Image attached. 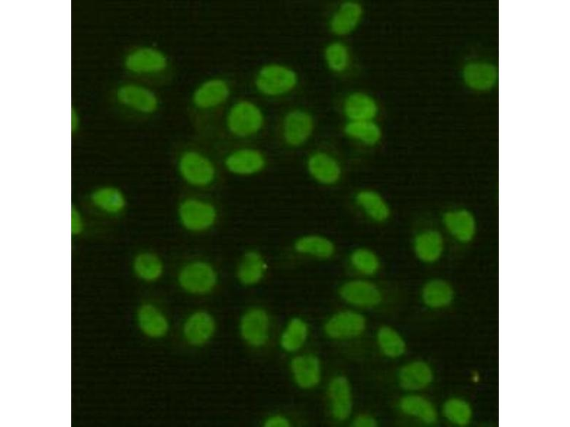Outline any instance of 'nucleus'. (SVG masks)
I'll use <instances>...</instances> for the list:
<instances>
[{
    "mask_svg": "<svg viewBox=\"0 0 570 427\" xmlns=\"http://www.w3.org/2000/svg\"><path fill=\"white\" fill-rule=\"evenodd\" d=\"M445 235L459 245L472 243L478 233V222L475 214L463 206L446 209L441 215Z\"/></svg>",
    "mask_w": 570,
    "mask_h": 427,
    "instance_id": "nucleus-1",
    "label": "nucleus"
},
{
    "mask_svg": "<svg viewBox=\"0 0 570 427\" xmlns=\"http://www.w3.org/2000/svg\"><path fill=\"white\" fill-rule=\"evenodd\" d=\"M264 121L261 110L249 100H240L232 105L226 118L229 132L239 138L256 135L261 130Z\"/></svg>",
    "mask_w": 570,
    "mask_h": 427,
    "instance_id": "nucleus-2",
    "label": "nucleus"
},
{
    "mask_svg": "<svg viewBox=\"0 0 570 427\" xmlns=\"http://www.w3.org/2000/svg\"><path fill=\"white\" fill-rule=\"evenodd\" d=\"M297 83L296 73L286 65L277 63L263 66L255 78L256 90L268 97H278L289 93Z\"/></svg>",
    "mask_w": 570,
    "mask_h": 427,
    "instance_id": "nucleus-3",
    "label": "nucleus"
},
{
    "mask_svg": "<svg viewBox=\"0 0 570 427\" xmlns=\"http://www.w3.org/2000/svg\"><path fill=\"white\" fill-rule=\"evenodd\" d=\"M177 213L181 225L192 233L209 230L217 218V210L213 204L195 197L184 199L179 205Z\"/></svg>",
    "mask_w": 570,
    "mask_h": 427,
    "instance_id": "nucleus-4",
    "label": "nucleus"
},
{
    "mask_svg": "<svg viewBox=\"0 0 570 427\" xmlns=\"http://www.w3.org/2000/svg\"><path fill=\"white\" fill-rule=\"evenodd\" d=\"M177 167L182 179L195 187H207L214 182L216 177V168L213 162L207 156L195 150L182 152Z\"/></svg>",
    "mask_w": 570,
    "mask_h": 427,
    "instance_id": "nucleus-5",
    "label": "nucleus"
},
{
    "mask_svg": "<svg viewBox=\"0 0 570 427\" xmlns=\"http://www.w3.org/2000/svg\"><path fill=\"white\" fill-rule=\"evenodd\" d=\"M178 283L186 292L204 295L211 292L217 283V273L208 262L197 260L186 263L180 270Z\"/></svg>",
    "mask_w": 570,
    "mask_h": 427,
    "instance_id": "nucleus-6",
    "label": "nucleus"
},
{
    "mask_svg": "<svg viewBox=\"0 0 570 427\" xmlns=\"http://www.w3.org/2000/svg\"><path fill=\"white\" fill-rule=\"evenodd\" d=\"M415 257L421 262L432 264L439 261L446 250L444 232L437 228L427 227L418 231L412 241Z\"/></svg>",
    "mask_w": 570,
    "mask_h": 427,
    "instance_id": "nucleus-7",
    "label": "nucleus"
},
{
    "mask_svg": "<svg viewBox=\"0 0 570 427\" xmlns=\"http://www.w3.org/2000/svg\"><path fill=\"white\" fill-rule=\"evenodd\" d=\"M168 62L165 55L151 47H140L130 51L124 60L127 70L138 75H155L163 72Z\"/></svg>",
    "mask_w": 570,
    "mask_h": 427,
    "instance_id": "nucleus-8",
    "label": "nucleus"
},
{
    "mask_svg": "<svg viewBox=\"0 0 570 427\" xmlns=\"http://www.w3.org/2000/svg\"><path fill=\"white\" fill-rule=\"evenodd\" d=\"M115 97L120 105L141 114L153 113L159 105L158 98L154 92L136 83L120 85L116 90Z\"/></svg>",
    "mask_w": 570,
    "mask_h": 427,
    "instance_id": "nucleus-9",
    "label": "nucleus"
},
{
    "mask_svg": "<svg viewBox=\"0 0 570 427\" xmlns=\"http://www.w3.org/2000/svg\"><path fill=\"white\" fill-rule=\"evenodd\" d=\"M313 130V117L305 110H293L284 117L282 136L289 146L296 147L304 144L311 137Z\"/></svg>",
    "mask_w": 570,
    "mask_h": 427,
    "instance_id": "nucleus-10",
    "label": "nucleus"
},
{
    "mask_svg": "<svg viewBox=\"0 0 570 427\" xmlns=\"http://www.w3.org/2000/svg\"><path fill=\"white\" fill-rule=\"evenodd\" d=\"M88 199L94 209L108 216L120 215L128 206L125 193L113 185H100L95 187L90 193Z\"/></svg>",
    "mask_w": 570,
    "mask_h": 427,
    "instance_id": "nucleus-11",
    "label": "nucleus"
},
{
    "mask_svg": "<svg viewBox=\"0 0 570 427\" xmlns=\"http://www.w3.org/2000/svg\"><path fill=\"white\" fill-rule=\"evenodd\" d=\"M306 168L311 178L324 186L337 184L342 176V168L339 162L325 152L312 153L307 159Z\"/></svg>",
    "mask_w": 570,
    "mask_h": 427,
    "instance_id": "nucleus-12",
    "label": "nucleus"
},
{
    "mask_svg": "<svg viewBox=\"0 0 570 427\" xmlns=\"http://www.w3.org/2000/svg\"><path fill=\"white\" fill-rule=\"evenodd\" d=\"M269 316L263 309H250L242 316L240 333L249 345L259 347L265 344L269 338Z\"/></svg>",
    "mask_w": 570,
    "mask_h": 427,
    "instance_id": "nucleus-13",
    "label": "nucleus"
},
{
    "mask_svg": "<svg viewBox=\"0 0 570 427\" xmlns=\"http://www.w3.org/2000/svg\"><path fill=\"white\" fill-rule=\"evenodd\" d=\"M224 165L229 172L235 175L252 176L264 169L266 159L256 149L240 148L227 155Z\"/></svg>",
    "mask_w": 570,
    "mask_h": 427,
    "instance_id": "nucleus-14",
    "label": "nucleus"
},
{
    "mask_svg": "<svg viewBox=\"0 0 570 427\" xmlns=\"http://www.w3.org/2000/svg\"><path fill=\"white\" fill-rule=\"evenodd\" d=\"M229 95L230 88L225 80L211 78L197 88L192 95V102L200 110H210L223 104Z\"/></svg>",
    "mask_w": 570,
    "mask_h": 427,
    "instance_id": "nucleus-15",
    "label": "nucleus"
},
{
    "mask_svg": "<svg viewBox=\"0 0 570 427\" xmlns=\"http://www.w3.org/2000/svg\"><path fill=\"white\" fill-rule=\"evenodd\" d=\"M340 295L346 302L360 307L377 305L381 300V293L373 283L361 279L345 283L340 288Z\"/></svg>",
    "mask_w": 570,
    "mask_h": 427,
    "instance_id": "nucleus-16",
    "label": "nucleus"
},
{
    "mask_svg": "<svg viewBox=\"0 0 570 427\" xmlns=\"http://www.w3.org/2000/svg\"><path fill=\"white\" fill-rule=\"evenodd\" d=\"M366 327L363 316L353 311H344L333 316L326 324V333L333 339H346L361 334Z\"/></svg>",
    "mask_w": 570,
    "mask_h": 427,
    "instance_id": "nucleus-17",
    "label": "nucleus"
},
{
    "mask_svg": "<svg viewBox=\"0 0 570 427\" xmlns=\"http://www.w3.org/2000/svg\"><path fill=\"white\" fill-rule=\"evenodd\" d=\"M354 201L359 209L370 221L384 223L390 216V209L385 199L376 191L363 189L356 193Z\"/></svg>",
    "mask_w": 570,
    "mask_h": 427,
    "instance_id": "nucleus-18",
    "label": "nucleus"
},
{
    "mask_svg": "<svg viewBox=\"0 0 570 427\" xmlns=\"http://www.w3.org/2000/svg\"><path fill=\"white\" fill-rule=\"evenodd\" d=\"M215 328L213 317L204 311L192 314L183 326V334L186 341L193 346L205 344L212 336Z\"/></svg>",
    "mask_w": 570,
    "mask_h": 427,
    "instance_id": "nucleus-19",
    "label": "nucleus"
},
{
    "mask_svg": "<svg viewBox=\"0 0 570 427\" xmlns=\"http://www.w3.org/2000/svg\"><path fill=\"white\" fill-rule=\"evenodd\" d=\"M363 13V7L358 2L355 1L343 2L331 18V31L338 36L349 34L359 24Z\"/></svg>",
    "mask_w": 570,
    "mask_h": 427,
    "instance_id": "nucleus-20",
    "label": "nucleus"
},
{
    "mask_svg": "<svg viewBox=\"0 0 570 427\" xmlns=\"http://www.w3.org/2000/svg\"><path fill=\"white\" fill-rule=\"evenodd\" d=\"M136 319L141 332L150 338H160L165 336L169 328L168 321L165 315L155 305L144 303L137 311Z\"/></svg>",
    "mask_w": 570,
    "mask_h": 427,
    "instance_id": "nucleus-21",
    "label": "nucleus"
},
{
    "mask_svg": "<svg viewBox=\"0 0 570 427\" xmlns=\"http://www.w3.org/2000/svg\"><path fill=\"white\" fill-rule=\"evenodd\" d=\"M343 112L349 121L373 120L378 112V106L369 95L353 92L346 97Z\"/></svg>",
    "mask_w": 570,
    "mask_h": 427,
    "instance_id": "nucleus-22",
    "label": "nucleus"
},
{
    "mask_svg": "<svg viewBox=\"0 0 570 427\" xmlns=\"http://www.w3.org/2000/svg\"><path fill=\"white\" fill-rule=\"evenodd\" d=\"M328 394L331 412L338 421L346 419L352 409V399L349 383L344 376L333 378L329 384Z\"/></svg>",
    "mask_w": 570,
    "mask_h": 427,
    "instance_id": "nucleus-23",
    "label": "nucleus"
},
{
    "mask_svg": "<svg viewBox=\"0 0 570 427\" xmlns=\"http://www.w3.org/2000/svg\"><path fill=\"white\" fill-rule=\"evenodd\" d=\"M291 369L296 383L303 389L312 388L320 381V362L314 355L294 357L291 362Z\"/></svg>",
    "mask_w": 570,
    "mask_h": 427,
    "instance_id": "nucleus-24",
    "label": "nucleus"
},
{
    "mask_svg": "<svg viewBox=\"0 0 570 427\" xmlns=\"http://www.w3.org/2000/svg\"><path fill=\"white\" fill-rule=\"evenodd\" d=\"M400 385L409 391H417L428 386L433 379L431 367L423 361H415L405 364L398 375Z\"/></svg>",
    "mask_w": 570,
    "mask_h": 427,
    "instance_id": "nucleus-25",
    "label": "nucleus"
},
{
    "mask_svg": "<svg viewBox=\"0 0 570 427\" xmlns=\"http://www.w3.org/2000/svg\"><path fill=\"white\" fill-rule=\"evenodd\" d=\"M294 249L299 254L321 260L331 258L336 251L333 242L319 234H306L298 238Z\"/></svg>",
    "mask_w": 570,
    "mask_h": 427,
    "instance_id": "nucleus-26",
    "label": "nucleus"
},
{
    "mask_svg": "<svg viewBox=\"0 0 570 427\" xmlns=\"http://www.w3.org/2000/svg\"><path fill=\"white\" fill-rule=\"evenodd\" d=\"M134 275L145 282H155L162 275L164 265L162 259L150 251L138 252L132 260Z\"/></svg>",
    "mask_w": 570,
    "mask_h": 427,
    "instance_id": "nucleus-27",
    "label": "nucleus"
},
{
    "mask_svg": "<svg viewBox=\"0 0 570 427\" xmlns=\"http://www.w3.org/2000/svg\"><path fill=\"white\" fill-rule=\"evenodd\" d=\"M267 265L261 254L255 250L244 253L237 268L239 281L244 285L258 283L264 277Z\"/></svg>",
    "mask_w": 570,
    "mask_h": 427,
    "instance_id": "nucleus-28",
    "label": "nucleus"
},
{
    "mask_svg": "<svg viewBox=\"0 0 570 427\" xmlns=\"http://www.w3.org/2000/svg\"><path fill=\"white\" fill-rule=\"evenodd\" d=\"M453 298V288L444 279L430 280L423 287L422 299L431 308L445 307L452 302Z\"/></svg>",
    "mask_w": 570,
    "mask_h": 427,
    "instance_id": "nucleus-29",
    "label": "nucleus"
},
{
    "mask_svg": "<svg viewBox=\"0 0 570 427\" xmlns=\"http://www.w3.org/2000/svg\"><path fill=\"white\" fill-rule=\"evenodd\" d=\"M401 411L426 424H433L437 419V411L433 404L425 398L418 395H408L400 401Z\"/></svg>",
    "mask_w": 570,
    "mask_h": 427,
    "instance_id": "nucleus-30",
    "label": "nucleus"
},
{
    "mask_svg": "<svg viewBox=\"0 0 570 427\" xmlns=\"http://www.w3.org/2000/svg\"><path fill=\"white\" fill-rule=\"evenodd\" d=\"M345 134L366 146H375L381 139L380 126L373 120L349 121L344 127Z\"/></svg>",
    "mask_w": 570,
    "mask_h": 427,
    "instance_id": "nucleus-31",
    "label": "nucleus"
},
{
    "mask_svg": "<svg viewBox=\"0 0 570 427\" xmlns=\"http://www.w3.org/2000/svg\"><path fill=\"white\" fill-rule=\"evenodd\" d=\"M349 262L356 272L368 276L375 274L380 266L377 254L371 249L365 247L353 249L350 253Z\"/></svg>",
    "mask_w": 570,
    "mask_h": 427,
    "instance_id": "nucleus-32",
    "label": "nucleus"
},
{
    "mask_svg": "<svg viewBox=\"0 0 570 427\" xmlns=\"http://www.w3.org/2000/svg\"><path fill=\"white\" fill-rule=\"evenodd\" d=\"M308 334L306 324L301 319L293 318L283 332L280 344L286 352H294L302 347Z\"/></svg>",
    "mask_w": 570,
    "mask_h": 427,
    "instance_id": "nucleus-33",
    "label": "nucleus"
},
{
    "mask_svg": "<svg viewBox=\"0 0 570 427\" xmlns=\"http://www.w3.org/2000/svg\"><path fill=\"white\" fill-rule=\"evenodd\" d=\"M442 413L449 422L460 426L468 424L472 416L470 405L460 398L447 400L443 405Z\"/></svg>",
    "mask_w": 570,
    "mask_h": 427,
    "instance_id": "nucleus-34",
    "label": "nucleus"
},
{
    "mask_svg": "<svg viewBox=\"0 0 570 427\" xmlns=\"http://www.w3.org/2000/svg\"><path fill=\"white\" fill-rule=\"evenodd\" d=\"M325 60L330 70L335 73H343L349 67L351 56L346 44L334 41L325 49Z\"/></svg>",
    "mask_w": 570,
    "mask_h": 427,
    "instance_id": "nucleus-35",
    "label": "nucleus"
},
{
    "mask_svg": "<svg viewBox=\"0 0 570 427\" xmlns=\"http://www.w3.org/2000/svg\"><path fill=\"white\" fill-rule=\"evenodd\" d=\"M382 352L389 357H398L405 351V343L401 336L388 327H382L377 334Z\"/></svg>",
    "mask_w": 570,
    "mask_h": 427,
    "instance_id": "nucleus-36",
    "label": "nucleus"
},
{
    "mask_svg": "<svg viewBox=\"0 0 570 427\" xmlns=\"http://www.w3.org/2000/svg\"><path fill=\"white\" fill-rule=\"evenodd\" d=\"M466 78L469 83L478 88L485 87L492 83L494 71L484 65H474L468 68Z\"/></svg>",
    "mask_w": 570,
    "mask_h": 427,
    "instance_id": "nucleus-37",
    "label": "nucleus"
},
{
    "mask_svg": "<svg viewBox=\"0 0 570 427\" xmlns=\"http://www.w3.org/2000/svg\"><path fill=\"white\" fill-rule=\"evenodd\" d=\"M86 228L85 218L81 211L73 206L71 211V233L73 237L81 235Z\"/></svg>",
    "mask_w": 570,
    "mask_h": 427,
    "instance_id": "nucleus-38",
    "label": "nucleus"
},
{
    "mask_svg": "<svg viewBox=\"0 0 570 427\" xmlns=\"http://www.w3.org/2000/svg\"><path fill=\"white\" fill-rule=\"evenodd\" d=\"M264 426L266 427H289L290 422L283 416L274 415L269 417L265 421Z\"/></svg>",
    "mask_w": 570,
    "mask_h": 427,
    "instance_id": "nucleus-39",
    "label": "nucleus"
},
{
    "mask_svg": "<svg viewBox=\"0 0 570 427\" xmlns=\"http://www.w3.org/2000/svg\"><path fill=\"white\" fill-rule=\"evenodd\" d=\"M353 426L356 427H375L377 426V421L370 416L361 415L353 420Z\"/></svg>",
    "mask_w": 570,
    "mask_h": 427,
    "instance_id": "nucleus-40",
    "label": "nucleus"
},
{
    "mask_svg": "<svg viewBox=\"0 0 570 427\" xmlns=\"http://www.w3.org/2000/svg\"><path fill=\"white\" fill-rule=\"evenodd\" d=\"M71 117H71L72 130H73V129L75 130L77 127L78 125V116H77L76 112H74V111L72 112V116Z\"/></svg>",
    "mask_w": 570,
    "mask_h": 427,
    "instance_id": "nucleus-41",
    "label": "nucleus"
}]
</instances>
